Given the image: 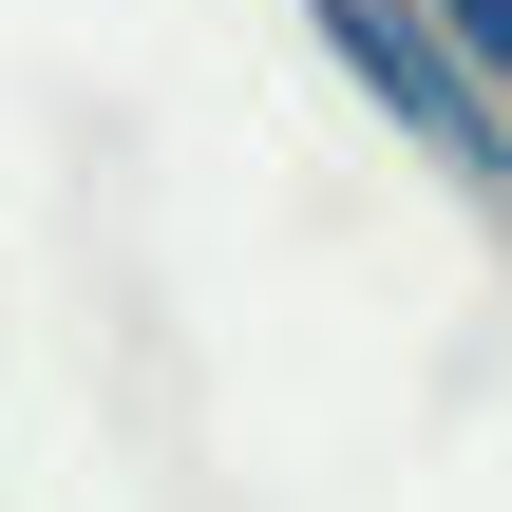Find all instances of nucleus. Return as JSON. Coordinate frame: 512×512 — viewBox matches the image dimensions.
Here are the masks:
<instances>
[{"label": "nucleus", "instance_id": "obj_1", "mask_svg": "<svg viewBox=\"0 0 512 512\" xmlns=\"http://www.w3.org/2000/svg\"><path fill=\"white\" fill-rule=\"evenodd\" d=\"M304 19H323V57H342V76L456 171V190H512V114H494V76L437 38V0H304Z\"/></svg>", "mask_w": 512, "mask_h": 512}, {"label": "nucleus", "instance_id": "obj_2", "mask_svg": "<svg viewBox=\"0 0 512 512\" xmlns=\"http://www.w3.org/2000/svg\"><path fill=\"white\" fill-rule=\"evenodd\" d=\"M437 38H456V57L494 76V114H512V0H437Z\"/></svg>", "mask_w": 512, "mask_h": 512}]
</instances>
